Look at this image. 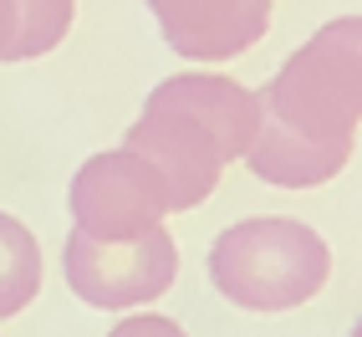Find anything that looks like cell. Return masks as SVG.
<instances>
[{
	"instance_id": "cell-1",
	"label": "cell",
	"mask_w": 362,
	"mask_h": 337,
	"mask_svg": "<svg viewBox=\"0 0 362 337\" xmlns=\"http://www.w3.org/2000/svg\"><path fill=\"white\" fill-rule=\"evenodd\" d=\"M255 128L260 98L250 87L220 77V72H179L148 92L123 149L158 174L168 210L179 215L214 195L220 174L235 159H245Z\"/></svg>"
},
{
	"instance_id": "cell-2",
	"label": "cell",
	"mask_w": 362,
	"mask_h": 337,
	"mask_svg": "<svg viewBox=\"0 0 362 337\" xmlns=\"http://www.w3.org/2000/svg\"><path fill=\"white\" fill-rule=\"evenodd\" d=\"M255 98L260 113L286 133L352 154L362 123V16H337L317 26Z\"/></svg>"
},
{
	"instance_id": "cell-3",
	"label": "cell",
	"mask_w": 362,
	"mask_h": 337,
	"mask_svg": "<svg viewBox=\"0 0 362 337\" xmlns=\"http://www.w3.org/2000/svg\"><path fill=\"white\" fill-rule=\"evenodd\" d=\"M332 276V246L301 220L255 215L209 246V281L225 302L245 312H296L322 297Z\"/></svg>"
},
{
	"instance_id": "cell-4",
	"label": "cell",
	"mask_w": 362,
	"mask_h": 337,
	"mask_svg": "<svg viewBox=\"0 0 362 337\" xmlns=\"http://www.w3.org/2000/svg\"><path fill=\"white\" fill-rule=\"evenodd\" d=\"M62 266H66V286L87 307L128 312V307H148L153 297H163L174 286L179 246L163 225L148 235H133V240H92L82 230H71Z\"/></svg>"
},
{
	"instance_id": "cell-5",
	"label": "cell",
	"mask_w": 362,
	"mask_h": 337,
	"mask_svg": "<svg viewBox=\"0 0 362 337\" xmlns=\"http://www.w3.org/2000/svg\"><path fill=\"white\" fill-rule=\"evenodd\" d=\"M71 205V230H82L92 240H133L158 230L168 215V195L148 164L128 149L92 154L66 189Z\"/></svg>"
},
{
	"instance_id": "cell-6",
	"label": "cell",
	"mask_w": 362,
	"mask_h": 337,
	"mask_svg": "<svg viewBox=\"0 0 362 337\" xmlns=\"http://www.w3.org/2000/svg\"><path fill=\"white\" fill-rule=\"evenodd\" d=\"M148 11L189 62H230L271 26V0H148Z\"/></svg>"
},
{
	"instance_id": "cell-7",
	"label": "cell",
	"mask_w": 362,
	"mask_h": 337,
	"mask_svg": "<svg viewBox=\"0 0 362 337\" xmlns=\"http://www.w3.org/2000/svg\"><path fill=\"white\" fill-rule=\"evenodd\" d=\"M41 246L36 235L16 220V215L0 210V317H16L21 307H31L41 292Z\"/></svg>"
},
{
	"instance_id": "cell-8",
	"label": "cell",
	"mask_w": 362,
	"mask_h": 337,
	"mask_svg": "<svg viewBox=\"0 0 362 337\" xmlns=\"http://www.w3.org/2000/svg\"><path fill=\"white\" fill-rule=\"evenodd\" d=\"M77 0H21V62L46 57L71 31Z\"/></svg>"
},
{
	"instance_id": "cell-9",
	"label": "cell",
	"mask_w": 362,
	"mask_h": 337,
	"mask_svg": "<svg viewBox=\"0 0 362 337\" xmlns=\"http://www.w3.org/2000/svg\"><path fill=\"white\" fill-rule=\"evenodd\" d=\"M107 337H184V327L158 317V312H138V317H123Z\"/></svg>"
},
{
	"instance_id": "cell-10",
	"label": "cell",
	"mask_w": 362,
	"mask_h": 337,
	"mask_svg": "<svg viewBox=\"0 0 362 337\" xmlns=\"http://www.w3.org/2000/svg\"><path fill=\"white\" fill-rule=\"evenodd\" d=\"M0 62H21V0H0Z\"/></svg>"
},
{
	"instance_id": "cell-11",
	"label": "cell",
	"mask_w": 362,
	"mask_h": 337,
	"mask_svg": "<svg viewBox=\"0 0 362 337\" xmlns=\"http://www.w3.org/2000/svg\"><path fill=\"white\" fill-rule=\"evenodd\" d=\"M347 337H362V317H357V327H352V332H347Z\"/></svg>"
}]
</instances>
